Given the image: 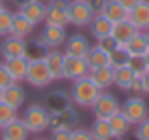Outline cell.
<instances>
[{
    "instance_id": "33",
    "label": "cell",
    "mask_w": 149,
    "mask_h": 140,
    "mask_svg": "<svg viewBox=\"0 0 149 140\" xmlns=\"http://www.w3.org/2000/svg\"><path fill=\"white\" fill-rule=\"evenodd\" d=\"M17 110L11 106H8V104L0 102V129H4L6 125H10L13 119H17Z\"/></svg>"
},
{
    "instance_id": "20",
    "label": "cell",
    "mask_w": 149,
    "mask_h": 140,
    "mask_svg": "<svg viewBox=\"0 0 149 140\" xmlns=\"http://www.w3.org/2000/svg\"><path fill=\"white\" fill-rule=\"evenodd\" d=\"M4 64H6L10 76L13 78V81L21 83V81L26 78V70H29V61H26V57H15V59H8V61H4Z\"/></svg>"
},
{
    "instance_id": "42",
    "label": "cell",
    "mask_w": 149,
    "mask_h": 140,
    "mask_svg": "<svg viewBox=\"0 0 149 140\" xmlns=\"http://www.w3.org/2000/svg\"><path fill=\"white\" fill-rule=\"evenodd\" d=\"M119 2L123 4V8H125L127 11H132V10H134V8L140 4V2H142V0H119Z\"/></svg>"
},
{
    "instance_id": "37",
    "label": "cell",
    "mask_w": 149,
    "mask_h": 140,
    "mask_svg": "<svg viewBox=\"0 0 149 140\" xmlns=\"http://www.w3.org/2000/svg\"><path fill=\"white\" fill-rule=\"evenodd\" d=\"M128 93H130V95H134V97H142V95H146V89H143V80H142V76H134V80H132L130 87H128Z\"/></svg>"
},
{
    "instance_id": "14",
    "label": "cell",
    "mask_w": 149,
    "mask_h": 140,
    "mask_svg": "<svg viewBox=\"0 0 149 140\" xmlns=\"http://www.w3.org/2000/svg\"><path fill=\"white\" fill-rule=\"evenodd\" d=\"M25 99H26V93H25V89L21 87V83H17V81L8 85L2 93V102L8 104V106H11V108H15V110H19V108L25 104Z\"/></svg>"
},
{
    "instance_id": "48",
    "label": "cell",
    "mask_w": 149,
    "mask_h": 140,
    "mask_svg": "<svg viewBox=\"0 0 149 140\" xmlns=\"http://www.w3.org/2000/svg\"><path fill=\"white\" fill-rule=\"evenodd\" d=\"M109 140H121V138H115V136H111V138H109Z\"/></svg>"
},
{
    "instance_id": "4",
    "label": "cell",
    "mask_w": 149,
    "mask_h": 140,
    "mask_svg": "<svg viewBox=\"0 0 149 140\" xmlns=\"http://www.w3.org/2000/svg\"><path fill=\"white\" fill-rule=\"evenodd\" d=\"M119 112H121L119 99L108 91H102L93 104V114H95L96 119H109L111 116L119 114Z\"/></svg>"
},
{
    "instance_id": "38",
    "label": "cell",
    "mask_w": 149,
    "mask_h": 140,
    "mask_svg": "<svg viewBox=\"0 0 149 140\" xmlns=\"http://www.w3.org/2000/svg\"><path fill=\"white\" fill-rule=\"evenodd\" d=\"M70 140H93V134H91V131L77 127V129H72V133H70Z\"/></svg>"
},
{
    "instance_id": "6",
    "label": "cell",
    "mask_w": 149,
    "mask_h": 140,
    "mask_svg": "<svg viewBox=\"0 0 149 140\" xmlns=\"http://www.w3.org/2000/svg\"><path fill=\"white\" fill-rule=\"evenodd\" d=\"M68 4L70 0H53L47 4V10H45V27H64L70 25L68 23Z\"/></svg>"
},
{
    "instance_id": "28",
    "label": "cell",
    "mask_w": 149,
    "mask_h": 140,
    "mask_svg": "<svg viewBox=\"0 0 149 140\" xmlns=\"http://www.w3.org/2000/svg\"><path fill=\"white\" fill-rule=\"evenodd\" d=\"M134 76L136 74L132 72L127 64H125V66H119V68H113V85H117L121 91H128Z\"/></svg>"
},
{
    "instance_id": "52",
    "label": "cell",
    "mask_w": 149,
    "mask_h": 140,
    "mask_svg": "<svg viewBox=\"0 0 149 140\" xmlns=\"http://www.w3.org/2000/svg\"><path fill=\"white\" fill-rule=\"evenodd\" d=\"M38 140H44V138H38Z\"/></svg>"
},
{
    "instance_id": "35",
    "label": "cell",
    "mask_w": 149,
    "mask_h": 140,
    "mask_svg": "<svg viewBox=\"0 0 149 140\" xmlns=\"http://www.w3.org/2000/svg\"><path fill=\"white\" fill-rule=\"evenodd\" d=\"M96 48H100V49H104V51L111 53V51H115V49L119 48V44H117L115 38L109 34V36H104V38H100V40H96Z\"/></svg>"
},
{
    "instance_id": "41",
    "label": "cell",
    "mask_w": 149,
    "mask_h": 140,
    "mask_svg": "<svg viewBox=\"0 0 149 140\" xmlns=\"http://www.w3.org/2000/svg\"><path fill=\"white\" fill-rule=\"evenodd\" d=\"M85 2L91 6V10L95 11V13H100L102 8H104V4H106V0H85Z\"/></svg>"
},
{
    "instance_id": "44",
    "label": "cell",
    "mask_w": 149,
    "mask_h": 140,
    "mask_svg": "<svg viewBox=\"0 0 149 140\" xmlns=\"http://www.w3.org/2000/svg\"><path fill=\"white\" fill-rule=\"evenodd\" d=\"M13 2H15V6H17V8H23V6H26V4L34 2V0H13Z\"/></svg>"
},
{
    "instance_id": "26",
    "label": "cell",
    "mask_w": 149,
    "mask_h": 140,
    "mask_svg": "<svg viewBox=\"0 0 149 140\" xmlns=\"http://www.w3.org/2000/svg\"><path fill=\"white\" fill-rule=\"evenodd\" d=\"M123 48L127 49V53L130 57H143L147 53V44H146V36H143V32L138 30V32H136L134 36L123 46Z\"/></svg>"
},
{
    "instance_id": "7",
    "label": "cell",
    "mask_w": 149,
    "mask_h": 140,
    "mask_svg": "<svg viewBox=\"0 0 149 140\" xmlns=\"http://www.w3.org/2000/svg\"><path fill=\"white\" fill-rule=\"evenodd\" d=\"M25 81H29L32 87H38V89H44L53 81L49 70H47V64L44 63V59L40 61H29V70H26V78Z\"/></svg>"
},
{
    "instance_id": "40",
    "label": "cell",
    "mask_w": 149,
    "mask_h": 140,
    "mask_svg": "<svg viewBox=\"0 0 149 140\" xmlns=\"http://www.w3.org/2000/svg\"><path fill=\"white\" fill-rule=\"evenodd\" d=\"M70 133H72V129H57V131H51V138L49 140H70Z\"/></svg>"
},
{
    "instance_id": "31",
    "label": "cell",
    "mask_w": 149,
    "mask_h": 140,
    "mask_svg": "<svg viewBox=\"0 0 149 140\" xmlns=\"http://www.w3.org/2000/svg\"><path fill=\"white\" fill-rule=\"evenodd\" d=\"M11 23H13V11L8 8H0V38H6L11 34Z\"/></svg>"
},
{
    "instance_id": "25",
    "label": "cell",
    "mask_w": 149,
    "mask_h": 140,
    "mask_svg": "<svg viewBox=\"0 0 149 140\" xmlns=\"http://www.w3.org/2000/svg\"><path fill=\"white\" fill-rule=\"evenodd\" d=\"M85 61H87V64H89L91 70L93 68H102V66H111V64H109V53L104 51V49H100V48H96V46H91Z\"/></svg>"
},
{
    "instance_id": "51",
    "label": "cell",
    "mask_w": 149,
    "mask_h": 140,
    "mask_svg": "<svg viewBox=\"0 0 149 140\" xmlns=\"http://www.w3.org/2000/svg\"><path fill=\"white\" fill-rule=\"evenodd\" d=\"M0 8H2V2H0Z\"/></svg>"
},
{
    "instance_id": "13",
    "label": "cell",
    "mask_w": 149,
    "mask_h": 140,
    "mask_svg": "<svg viewBox=\"0 0 149 140\" xmlns=\"http://www.w3.org/2000/svg\"><path fill=\"white\" fill-rule=\"evenodd\" d=\"M44 63L47 64V70L51 78L55 80H62V66H64V51L61 49H47L44 57Z\"/></svg>"
},
{
    "instance_id": "47",
    "label": "cell",
    "mask_w": 149,
    "mask_h": 140,
    "mask_svg": "<svg viewBox=\"0 0 149 140\" xmlns=\"http://www.w3.org/2000/svg\"><path fill=\"white\" fill-rule=\"evenodd\" d=\"M2 93H4V89L0 87V102H2Z\"/></svg>"
},
{
    "instance_id": "2",
    "label": "cell",
    "mask_w": 149,
    "mask_h": 140,
    "mask_svg": "<svg viewBox=\"0 0 149 140\" xmlns=\"http://www.w3.org/2000/svg\"><path fill=\"white\" fill-rule=\"evenodd\" d=\"M21 119L25 121L29 133L32 134H40L49 129V112L42 104H30Z\"/></svg>"
},
{
    "instance_id": "49",
    "label": "cell",
    "mask_w": 149,
    "mask_h": 140,
    "mask_svg": "<svg viewBox=\"0 0 149 140\" xmlns=\"http://www.w3.org/2000/svg\"><path fill=\"white\" fill-rule=\"evenodd\" d=\"M45 2H47V4H49V2H53V0H45Z\"/></svg>"
},
{
    "instance_id": "24",
    "label": "cell",
    "mask_w": 149,
    "mask_h": 140,
    "mask_svg": "<svg viewBox=\"0 0 149 140\" xmlns=\"http://www.w3.org/2000/svg\"><path fill=\"white\" fill-rule=\"evenodd\" d=\"M68 106H72V99L66 97V93L62 91H55L47 97V102H45V108H47L49 114H57V112L66 110Z\"/></svg>"
},
{
    "instance_id": "10",
    "label": "cell",
    "mask_w": 149,
    "mask_h": 140,
    "mask_svg": "<svg viewBox=\"0 0 149 140\" xmlns=\"http://www.w3.org/2000/svg\"><path fill=\"white\" fill-rule=\"evenodd\" d=\"M89 49H91V42H89L83 34H72V36L66 38V42H64V55L85 59Z\"/></svg>"
},
{
    "instance_id": "27",
    "label": "cell",
    "mask_w": 149,
    "mask_h": 140,
    "mask_svg": "<svg viewBox=\"0 0 149 140\" xmlns=\"http://www.w3.org/2000/svg\"><path fill=\"white\" fill-rule=\"evenodd\" d=\"M108 123H109V129H111V134L115 138H123V136H127V133L130 131V121H128L127 118H125L123 114H115V116H111V118L108 119Z\"/></svg>"
},
{
    "instance_id": "34",
    "label": "cell",
    "mask_w": 149,
    "mask_h": 140,
    "mask_svg": "<svg viewBox=\"0 0 149 140\" xmlns=\"http://www.w3.org/2000/svg\"><path fill=\"white\" fill-rule=\"evenodd\" d=\"M127 66L130 68L132 72L136 74V76H143V74L147 72V68H146V61H143V57H128Z\"/></svg>"
},
{
    "instance_id": "54",
    "label": "cell",
    "mask_w": 149,
    "mask_h": 140,
    "mask_svg": "<svg viewBox=\"0 0 149 140\" xmlns=\"http://www.w3.org/2000/svg\"><path fill=\"white\" fill-rule=\"evenodd\" d=\"M83 2H85V0H83Z\"/></svg>"
},
{
    "instance_id": "16",
    "label": "cell",
    "mask_w": 149,
    "mask_h": 140,
    "mask_svg": "<svg viewBox=\"0 0 149 140\" xmlns=\"http://www.w3.org/2000/svg\"><path fill=\"white\" fill-rule=\"evenodd\" d=\"M136 32H138V29H136V27L128 21V17L123 19V21L113 23V27H111V36L115 38V42L119 46H125Z\"/></svg>"
},
{
    "instance_id": "36",
    "label": "cell",
    "mask_w": 149,
    "mask_h": 140,
    "mask_svg": "<svg viewBox=\"0 0 149 140\" xmlns=\"http://www.w3.org/2000/svg\"><path fill=\"white\" fill-rule=\"evenodd\" d=\"M134 138L136 140H149V118L143 119L142 123L134 125Z\"/></svg>"
},
{
    "instance_id": "50",
    "label": "cell",
    "mask_w": 149,
    "mask_h": 140,
    "mask_svg": "<svg viewBox=\"0 0 149 140\" xmlns=\"http://www.w3.org/2000/svg\"><path fill=\"white\" fill-rule=\"evenodd\" d=\"M143 2H149V0H143Z\"/></svg>"
},
{
    "instance_id": "21",
    "label": "cell",
    "mask_w": 149,
    "mask_h": 140,
    "mask_svg": "<svg viewBox=\"0 0 149 140\" xmlns=\"http://www.w3.org/2000/svg\"><path fill=\"white\" fill-rule=\"evenodd\" d=\"M106 19H109L111 23H117V21H123V19L128 17V11L123 8V4L119 0H106L104 8L100 11Z\"/></svg>"
},
{
    "instance_id": "19",
    "label": "cell",
    "mask_w": 149,
    "mask_h": 140,
    "mask_svg": "<svg viewBox=\"0 0 149 140\" xmlns=\"http://www.w3.org/2000/svg\"><path fill=\"white\" fill-rule=\"evenodd\" d=\"M89 78L100 91H108L113 85V68L111 66H102V68H93L89 70Z\"/></svg>"
},
{
    "instance_id": "12",
    "label": "cell",
    "mask_w": 149,
    "mask_h": 140,
    "mask_svg": "<svg viewBox=\"0 0 149 140\" xmlns=\"http://www.w3.org/2000/svg\"><path fill=\"white\" fill-rule=\"evenodd\" d=\"M76 123H77V114L72 106H68L62 112H57V114H49V129L51 131L72 129Z\"/></svg>"
},
{
    "instance_id": "45",
    "label": "cell",
    "mask_w": 149,
    "mask_h": 140,
    "mask_svg": "<svg viewBox=\"0 0 149 140\" xmlns=\"http://www.w3.org/2000/svg\"><path fill=\"white\" fill-rule=\"evenodd\" d=\"M143 61H146V68L149 70V51L146 53V55H143Z\"/></svg>"
},
{
    "instance_id": "29",
    "label": "cell",
    "mask_w": 149,
    "mask_h": 140,
    "mask_svg": "<svg viewBox=\"0 0 149 140\" xmlns=\"http://www.w3.org/2000/svg\"><path fill=\"white\" fill-rule=\"evenodd\" d=\"M91 134H93V140H109L111 138L113 134H111V129H109L108 119H96L95 118V123L91 127Z\"/></svg>"
},
{
    "instance_id": "8",
    "label": "cell",
    "mask_w": 149,
    "mask_h": 140,
    "mask_svg": "<svg viewBox=\"0 0 149 140\" xmlns=\"http://www.w3.org/2000/svg\"><path fill=\"white\" fill-rule=\"evenodd\" d=\"M89 64L85 59L81 57H72V55H64V66H62V80H79V78L89 76Z\"/></svg>"
},
{
    "instance_id": "17",
    "label": "cell",
    "mask_w": 149,
    "mask_h": 140,
    "mask_svg": "<svg viewBox=\"0 0 149 140\" xmlns=\"http://www.w3.org/2000/svg\"><path fill=\"white\" fill-rule=\"evenodd\" d=\"M45 10H47V4H44L42 0H34V2L26 4V6L19 8V13L25 15L29 21H32L34 25H38V23H44L45 19Z\"/></svg>"
},
{
    "instance_id": "43",
    "label": "cell",
    "mask_w": 149,
    "mask_h": 140,
    "mask_svg": "<svg viewBox=\"0 0 149 140\" xmlns=\"http://www.w3.org/2000/svg\"><path fill=\"white\" fill-rule=\"evenodd\" d=\"M142 80H143V89H146V95H149V70L142 76Z\"/></svg>"
},
{
    "instance_id": "32",
    "label": "cell",
    "mask_w": 149,
    "mask_h": 140,
    "mask_svg": "<svg viewBox=\"0 0 149 140\" xmlns=\"http://www.w3.org/2000/svg\"><path fill=\"white\" fill-rule=\"evenodd\" d=\"M128 57H130V55L127 53V49H125L123 46H119L115 51L109 53V64H111V68L125 66V64H127V61H128Z\"/></svg>"
},
{
    "instance_id": "22",
    "label": "cell",
    "mask_w": 149,
    "mask_h": 140,
    "mask_svg": "<svg viewBox=\"0 0 149 140\" xmlns=\"http://www.w3.org/2000/svg\"><path fill=\"white\" fill-rule=\"evenodd\" d=\"M34 27H36V25H34L32 21H29L25 15H21V13L17 11V13H13V23H11V36L29 38L30 34H32Z\"/></svg>"
},
{
    "instance_id": "1",
    "label": "cell",
    "mask_w": 149,
    "mask_h": 140,
    "mask_svg": "<svg viewBox=\"0 0 149 140\" xmlns=\"http://www.w3.org/2000/svg\"><path fill=\"white\" fill-rule=\"evenodd\" d=\"M100 93L102 91L93 83L91 78L85 76V78H79V80L74 81L70 99H72L74 104H77V106H81V108H93V104L98 99Z\"/></svg>"
},
{
    "instance_id": "3",
    "label": "cell",
    "mask_w": 149,
    "mask_h": 140,
    "mask_svg": "<svg viewBox=\"0 0 149 140\" xmlns=\"http://www.w3.org/2000/svg\"><path fill=\"white\" fill-rule=\"evenodd\" d=\"M121 114L130 121V125H138L143 119L149 118V106L142 97H128L123 104H121Z\"/></svg>"
},
{
    "instance_id": "39",
    "label": "cell",
    "mask_w": 149,
    "mask_h": 140,
    "mask_svg": "<svg viewBox=\"0 0 149 140\" xmlns=\"http://www.w3.org/2000/svg\"><path fill=\"white\" fill-rule=\"evenodd\" d=\"M11 83H13V78L10 76V72H8L6 64H4V63H0V87H2V89H6L8 85H11Z\"/></svg>"
},
{
    "instance_id": "5",
    "label": "cell",
    "mask_w": 149,
    "mask_h": 140,
    "mask_svg": "<svg viewBox=\"0 0 149 140\" xmlns=\"http://www.w3.org/2000/svg\"><path fill=\"white\" fill-rule=\"evenodd\" d=\"M68 23L74 27H89L93 21V17H95V11L91 10V6H89L87 2H83V0H70L68 4Z\"/></svg>"
},
{
    "instance_id": "30",
    "label": "cell",
    "mask_w": 149,
    "mask_h": 140,
    "mask_svg": "<svg viewBox=\"0 0 149 140\" xmlns=\"http://www.w3.org/2000/svg\"><path fill=\"white\" fill-rule=\"evenodd\" d=\"M45 53H47V48H45L38 38L34 42H26V49H25L26 61H40V59L45 57Z\"/></svg>"
},
{
    "instance_id": "9",
    "label": "cell",
    "mask_w": 149,
    "mask_h": 140,
    "mask_svg": "<svg viewBox=\"0 0 149 140\" xmlns=\"http://www.w3.org/2000/svg\"><path fill=\"white\" fill-rule=\"evenodd\" d=\"M25 49H26V42L25 38H17V36H6L0 46V53L2 59H15V57H25Z\"/></svg>"
},
{
    "instance_id": "46",
    "label": "cell",
    "mask_w": 149,
    "mask_h": 140,
    "mask_svg": "<svg viewBox=\"0 0 149 140\" xmlns=\"http://www.w3.org/2000/svg\"><path fill=\"white\" fill-rule=\"evenodd\" d=\"M143 36H146V44H147V51H149V30L143 32Z\"/></svg>"
},
{
    "instance_id": "18",
    "label": "cell",
    "mask_w": 149,
    "mask_h": 140,
    "mask_svg": "<svg viewBox=\"0 0 149 140\" xmlns=\"http://www.w3.org/2000/svg\"><path fill=\"white\" fill-rule=\"evenodd\" d=\"M2 131V140H29V129L21 118L13 119L10 125H6Z\"/></svg>"
},
{
    "instance_id": "15",
    "label": "cell",
    "mask_w": 149,
    "mask_h": 140,
    "mask_svg": "<svg viewBox=\"0 0 149 140\" xmlns=\"http://www.w3.org/2000/svg\"><path fill=\"white\" fill-rule=\"evenodd\" d=\"M128 21H130L140 32L149 30V2H143L142 0L132 11H128Z\"/></svg>"
},
{
    "instance_id": "53",
    "label": "cell",
    "mask_w": 149,
    "mask_h": 140,
    "mask_svg": "<svg viewBox=\"0 0 149 140\" xmlns=\"http://www.w3.org/2000/svg\"><path fill=\"white\" fill-rule=\"evenodd\" d=\"M0 2H4V0H0Z\"/></svg>"
},
{
    "instance_id": "23",
    "label": "cell",
    "mask_w": 149,
    "mask_h": 140,
    "mask_svg": "<svg viewBox=\"0 0 149 140\" xmlns=\"http://www.w3.org/2000/svg\"><path fill=\"white\" fill-rule=\"evenodd\" d=\"M111 27H113V23L109 21V19H106L102 13H95L91 25H89V30H91V34L96 40H100V38L111 34Z\"/></svg>"
},
{
    "instance_id": "11",
    "label": "cell",
    "mask_w": 149,
    "mask_h": 140,
    "mask_svg": "<svg viewBox=\"0 0 149 140\" xmlns=\"http://www.w3.org/2000/svg\"><path fill=\"white\" fill-rule=\"evenodd\" d=\"M66 38L68 36H66L64 27H45L38 40H40L47 49H58L61 46H64Z\"/></svg>"
}]
</instances>
